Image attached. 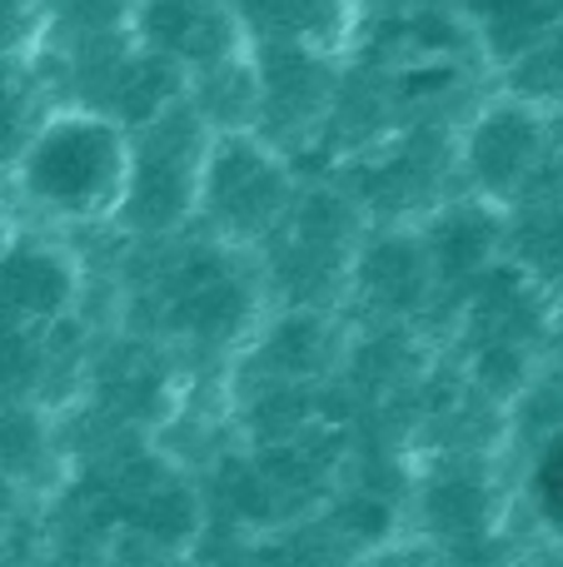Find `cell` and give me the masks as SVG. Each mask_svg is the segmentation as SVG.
Here are the masks:
<instances>
[{
	"label": "cell",
	"mask_w": 563,
	"mask_h": 567,
	"mask_svg": "<svg viewBox=\"0 0 563 567\" xmlns=\"http://www.w3.org/2000/svg\"><path fill=\"white\" fill-rule=\"evenodd\" d=\"M75 265L70 255L35 239H16L0 249V329L6 323H50L75 299Z\"/></svg>",
	"instance_id": "obj_6"
},
{
	"label": "cell",
	"mask_w": 563,
	"mask_h": 567,
	"mask_svg": "<svg viewBox=\"0 0 563 567\" xmlns=\"http://www.w3.org/2000/svg\"><path fill=\"white\" fill-rule=\"evenodd\" d=\"M295 209V179L279 155L255 130H215L199 179L195 219L215 229L229 245H265Z\"/></svg>",
	"instance_id": "obj_3"
},
{
	"label": "cell",
	"mask_w": 563,
	"mask_h": 567,
	"mask_svg": "<svg viewBox=\"0 0 563 567\" xmlns=\"http://www.w3.org/2000/svg\"><path fill=\"white\" fill-rule=\"evenodd\" d=\"M459 159H464V175L484 195L519 189L544 159V115H539V105H529L519 95L484 105L469 125L464 145H459Z\"/></svg>",
	"instance_id": "obj_5"
},
{
	"label": "cell",
	"mask_w": 563,
	"mask_h": 567,
	"mask_svg": "<svg viewBox=\"0 0 563 567\" xmlns=\"http://www.w3.org/2000/svg\"><path fill=\"white\" fill-rule=\"evenodd\" d=\"M40 40V0H0V55H30Z\"/></svg>",
	"instance_id": "obj_15"
},
{
	"label": "cell",
	"mask_w": 563,
	"mask_h": 567,
	"mask_svg": "<svg viewBox=\"0 0 563 567\" xmlns=\"http://www.w3.org/2000/svg\"><path fill=\"white\" fill-rule=\"evenodd\" d=\"M130 30L140 45L170 60L185 80L249 50L245 20L229 0H135Z\"/></svg>",
	"instance_id": "obj_4"
},
{
	"label": "cell",
	"mask_w": 563,
	"mask_h": 567,
	"mask_svg": "<svg viewBox=\"0 0 563 567\" xmlns=\"http://www.w3.org/2000/svg\"><path fill=\"white\" fill-rule=\"evenodd\" d=\"M419 239H424V255L434 265V279H464L489 265L499 225L479 205H449L429 219V229Z\"/></svg>",
	"instance_id": "obj_10"
},
{
	"label": "cell",
	"mask_w": 563,
	"mask_h": 567,
	"mask_svg": "<svg viewBox=\"0 0 563 567\" xmlns=\"http://www.w3.org/2000/svg\"><path fill=\"white\" fill-rule=\"evenodd\" d=\"M529 493H534V508L544 518V528L563 538V433L544 443V453L534 463V478H529Z\"/></svg>",
	"instance_id": "obj_14"
},
{
	"label": "cell",
	"mask_w": 563,
	"mask_h": 567,
	"mask_svg": "<svg viewBox=\"0 0 563 567\" xmlns=\"http://www.w3.org/2000/svg\"><path fill=\"white\" fill-rule=\"evenodd\" d=\"M209 140L215 130L190 105V95H175L165 110L140 120L130 130V185L115 225L130 235H170L190 225L199 205Z\"/></svg>",
	"instance_id": "obj_2"
},
{
	"label": "cell",
	"mask_w": 563,
	"mask_h": 567,
	"mask_svg": "<svg viewBox=\"0 0 563 567\" xmlns=\"http://www.w3.org/2000/svg\"><path fill=\"white\" fill-rule=\"evenodd\" d=\"M449 10L464 25L479 60L494 70L524 60L563 20V0H449Z\"/></svg>",
	"instance_id": "obj_7"
},
{
	"label": "cell",
	"mask_w": 563,
	"mask_h": 567,
	"mask_svg": "<svg viewBox=\"0 0 563 567\" xmlns=\"http://www.w3.org/2000/svg\"><path fill=\"white\" fill-rule=\"evenodd\" d=\"M50 110V90L30 55H0V175L10 169L16 150Z\"/></svg>",
	"instance_id": "obj_11"
},
{
	"label": "cell",
	"mask_w": 563,
	"mask_h": 567,
	"mask_svg": "<svg viewBox=\"0 0 563 567\" xmlns=\"http://www.w3.org/2000/svg\"><path fill=\"white\" fill-rule=\"evenodd\" d=\"M10 235H16V229H10V209H6V205H0V249H6V245H10Z\"/></svg>",
	"instance_id": "obj_16"
},
{
	"label": "cell",
	"mask_w": 563,
	"mask_h": 567,
	"mask_svg": "<svg viewBox=\"0 0 563 567\" xmlns=\"http://www.w3.org/2000/svg\"><path fill=\"white\" fill-rule=\"evenodd\" d=\"M6 185L45 225H115L130 185V125L90 105H50L16 150Z\"/></svg>",
	"instance_id": "obj_1"
},
{
	"label": "cell",
	"mask_w": 563,
	"mask_h": 567,
	"mask_svg": "<svg viewBox=\"0 0 563 567\" xmlns=\"http://www.w3.org/2000/svg\"><path fill=\"white\" fill-rule=\"evenodd\" d=\"M355 275L365 284V293L379 303V309H395L405 313L409 303H419L434 284V265L424 255V239H405V235H389L379 245L359 249L355 255Z\"/></svg>",
	"instance_id": "obj_9"
},
{
	"label": "cell",
	"mask_w": 563,
	"mask_h": 567,
	"mask_svg": "<svg viewBox=\"0 0 563 567\" xmlns=\"http://www.w3.org/2000/svg\"><path fill=\"white\" fill-rule=\"evenodd\" d=\"M245 20L249 40H289V45L345 50L359 30V0H229Z\"/></svg>",
	"instance_id": "obj_8"
},
{
	"label": "cell",
	"mask_w": 563,
	"mask_h": 567,
	"mask_svg": "<svg viewBox=\"0 0 563 567\" xmlns=\"http://www.w3.org/2000/svg\"><path fill=\"white\" fill-rule=\"evenodd\" d=\"M424 513L439 538H469V543L489 538V488L474 473L449 468L444 478L424 493Z\"/></svg>",
	"instance_id": "obj_12"
},
{
	"label": "cell",
	"mask_w": 563,
	"mask_h": 567,
	"mask_svg": "<svg viewBox=\"0 0 563 567\" xmlns=\"http://www.w3.org/2000/svg\"><path fill=\"white\" fill-rule=\"evenodd\" d=\"M509 95L529 100V105H563V20L529 50L524 60L509 65Z\"/></svg>",
	"instance_id": "obj_13"
}]
</instances>
